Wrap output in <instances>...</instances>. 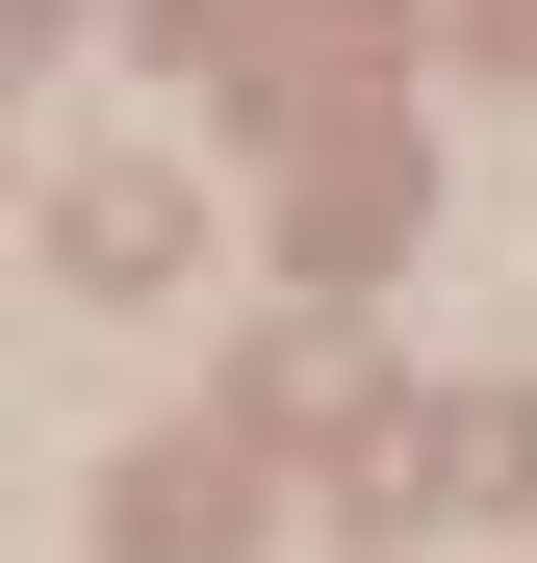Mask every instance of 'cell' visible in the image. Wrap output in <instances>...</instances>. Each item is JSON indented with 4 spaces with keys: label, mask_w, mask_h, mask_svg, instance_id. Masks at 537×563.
<instances>
[{
    "label": "cell",
    "mask_w": 537,
    "mask_h": 563,
    "mask_svg": "<svg viewBox=\"0 0 537 563\" xmlns=\"http://www.w3.org/2000/svg\"><path fill=\"white\" fill-rule=\"evenodd\" d=\"M52 231H77V282H154V256H179V206H154V179H77Z\"/></svg>",
    "instance_id": "1"
}]
</instances>
